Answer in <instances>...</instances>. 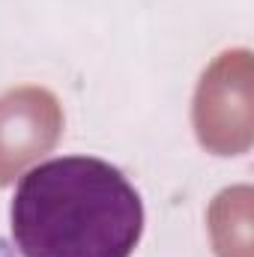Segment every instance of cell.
<instances>
[{"instance_id": "6da1fadb", "label": "cell", "mask_w": 254, "mask_h": 257, "mask_svg": "<svg viewBox=\"0 0 254 257\" xmlns=\"http://www.w3.org/2000/svg\"><path fill=\"white\" fill-rule=\"evenodd\" d=\"M9 215L21 257H132L144 233L141 194L96 156L51 159L24 174Z\"/></svg>"}, {"instance_id": "7a4b0ae2", "label": "cell", "mask_w": 254, "mask_h": 257, "mask_svg": "<svg viewBox=\"0 0 254 257\" xmlns=\"http://www.w3.org/2000/svg\"><path fill=\"white\" fill-rule=\"evenodd\" d=\"M191 126L197 144L212 156H245L254 144V63L248 48L221 51L203 69Z\"/></svg>"}, {"instance_id": "3957f363", "label": "cell", "mask_w": 254, "mask_h": 257, "mask_svg": "<svg viewBox=\"0 0 254 257\" xmlns=\"http://www.w3.org/2000/svg\"><path fill=\"white\" fill-rule=\"evenodd\" d=\"M63 123V105L45 87L24 84L0 93V189L60 144Z\"/></svg>"}, {"instance_id": "277c9868", "label": "cell", "mask_w": 254, "mask_h": 257, "mask_svg": "<svg viewBox=\"0 0 254 257\" xmlns=\"http://www.w3.org/2000/svg\"><path fill=\"white\" fill-rule=\"evenodd\" d=\"M251 186H230L212 197L206 230L215 257H251Z\"/></svg>"}]
</instances>
